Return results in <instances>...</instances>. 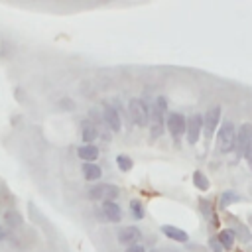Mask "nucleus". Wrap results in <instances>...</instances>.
Masks as SVG:
<instances>
[{
  "label": "nucleus",
  "mask_w": 252,
  "mask_h": 252,
  "mask_svg": "<svg viewBox=\"0 0 252 252\" xmlns=\"http://www.w3.org/2000/svg\"><path fill=\"white\" fill-rule=\"evenodd\" d=\"M100 167L96 165V163H83V175H85V179H89V181H96L98 177H100Z\"/></svg>",
  "instance_id": "16"
},
{
  "label": "nucleus",
  "mask_w": 252,
  "mask_h": 252,
  "mask_svg": "<svg viewBox=\"0 0 252 252\" xmlns=\"http://www.w3.org/2000/svg\"><path fill=\"white\" fill-rule=\"evenodd\" d=\"M185 124H187V118L183 114H179V112H169L167 114V130H169V134L175 142L185 134Z\"/></svg>",
  "instance_id": "7"
},
{
  "label": "nucleus",
  "mask_w": 252,
  "mask_h": 252,
  "mask_svg": "<svg viewBox=\"0 0 252 252\" xmlns=\"http://www.w3.org/2000/svg\"><path fill=\"white\" fill-rule=\"evenodd\" d=\"M219 244H220V248H224V250H230L232 246H234V230H228V228H224V230H220L219 232Z\"/></svg>",
  "instance_id": "15"
},
{
  "label": "nucleus",
  "mask_w": 252,
  "mask_h": 252,
  "mask_svg": "<svg viewBox=\"0 0 252 252\" xmlns=\"http://www.w3.org/2000/svg\"><path fill=\"white\" fill-rule=\"evenodd\" d=\"M4 236H6V234H4V230L0 228V240H4Z\"/></svg>",
  "instance_id": "25"
},
{
  "label": "nucleus",
  "mask_w": 252,
  "mask_h": 252,
  "mask_svg": "<svg viewBox=\"0 0 252 252\" xmlns=\"http://www.w3.org/2000/svg\"><path fill=\"white\" fill-rule=\"evenodd\" d=\"M77 154H79V158L85 161V163H93L96 158H98V148L94 146V144H91V146H81L79 150H77Z\"/></svg>",
  "instance_id": "14"
},
{
  "label": "nucleus",
  "mask_w": 252,
  "mask_h": 252,
  "mask_svg": "<svg viewBox=\"0 0 252 252\" xmlns=\"http://www.w3.org/2000/svg\"><path fill=\"white\" fill-rule=\"evenodd\" d=\"M130 213L134 215V219H144V207H142V203L140 201H132L130 203Z\"/></svg>",
  "instance_id": "19"
},
{
  "label": "nucleus",
  "mask_w": 252,
  "mask_h": 252,
  "mask_svg": "<svg viewBox=\"0 0 252 252\" xmlns=\"http://www.w3.org/2000/svg\"><path fill=\"white\" fill-rule=\"evenodd\" d=\"M102 116H104V122L108 124L110 130L118 132V130L122 128V122H120V116H118V110H116V108H112V106H104Z\"/></svg>",
  "instance_id": "11"
},
{
  "label": "nucleus",
  "mask_w": 252,
  "mask_h": 252,
  "mask_svg": "<svg viewBox=\"0 0 252 252\" xmlns=\"http://www.w3.org/2000/svg\"><path fill=\"white\" fill-rule=\"evenodd\" d=\"M81 138H83L85 146H91L94 142V138H96V126L93 122H89V120H83L81 122Z\"/></svg>",
  "instance_id": "12"
},
{
  "label": "nucleus",
  "mask_w": 252,
  "mask_h": 252,
  "mask_svg": "<svg viewBox=\"0 0 252 252\" xmlns=\"http://www.w3.org/2000/svg\"><path fill=\"white\" fill-rule=\"evenodd\" d=\"M4 219H6V222H8V224H10L12 228L20 226V220H22V219H20V215H18V213H14V211L6 213V215H4Z\"/></svg>",
  "instance_id": "20"
},
{
  "label": "nucleus",
  "mask_w": 252,
  "mask_h": 252,
  "mask_svg": "<svg viewBox=\"0 0 252 252\" xmlns=\"http://www.w3.org/2000/svg\"><path fill=\"white\" fill-rule=\"evenodd\" d=\"M219 122H220V106H211L203 116V132L207 138H213V134L219 128Z\"/></svg>",
  "instance_id": "6"
},
{
  "label": "nucleus",
  "mask_w": 252,
  "mask_h": 252,
  "mask_svg": "<svg viewBox=\"0 0 252 252\" xmlns=\"http://www.w3.org/2000/svg\"><path fill=\"white\" fill-rule=\"evenodd\" d=\"M161 232H163L165 236H169L171 240H175V242H187V240H189V236H187L185 230H181V228H177V226H171V224H163V226H161Z\"/></svg>",
  "instance_id": "13"
},
{
  "label": "nucleus",
  "mask_w": 252,
  "mask_h": 252,
  "mask_svg": "<svg viewBox=\"0 0 252 252\" xmlns=\"http://www.w3.org/2000/svg\"><path fill=\"white\" fill-rule=\"evenodd\" d=\"M193 183L197 185V189H203V191L209 189V179H207L201 171H195V173H193Z\"/></svg>",
  "instance_id": "17"
},
{
  "label": "nucleus",
  "mask_w": 252,
  "mask_h": 252,
  "mask_svg": "<svg viewBox=\"0 0 252 252\" xmlns=\"http://www.w3.org/2000/svg\"><path fill=\"white\" fill-rule=\"evenodd\" d=\"M128 114H130V120H132L136 126H148L150 108H148V104H146L142 98H132V100L128 102Z\"/></svg>",
  "instance_id": "3"
},
{
  "label": "nucleus",
  "mask_w": 252,
  "mask_h": 252,
  "mask_svg": "<svg viewBox=\"0 0 252 252\" xmlns=\"http://www.w3.org/2000/svg\"><path fill=\"white\" fill-rule=\"evenodd\" d=\"M246 161H248V167L252 169V146H250V150H248V154H246Z\"/></svg>",
  "instance_id": "24"
},
{
  "label": "nucleus",
  "mask_w": 252,
  "mask_h": 252,
  "mask_svg": "<svg viewBox=\"0 0 252 252\" xmlns=\"http://www.w3.org/2000/svg\"><path fill=\"white\" fill-rule=\"evenodd\" d=\"M234 142H236V128L232 122H224L220 128H219V134H217V146L222 154H228L234 150Z\"/></svg>",
  "instance_id": "2"
},
{
  "label": "nucleus",
  "mask_w": 252,
  "mask_h": 252,
  "mask_svg": "<svg viewBox=\"0 0 252 252\" xmlns=\"http://www.w3.org/2000/svg\"><path fill=\"white\" fill-rule=\"evenodd\" d=\"M118 197V187L110 185V183H102V185H93L89 189V199L93 201H114Z\"/></svg>",
  "instance_id": "5"
},
{
  "label": "nucleus",
  "mask_w": 252,
  "mask_h": 252,
  "mask_svg": "<svg viewBox=\"0 0 252 252\" xmlns=\"http://www.w3.org/2000/svg\"><path fill=\"white\" fill-rule=\"evenodd\" d=\"M126 252H146V248L142 244H132V246L126 248Z\"/></svg>",
  "instance_id": "22"
},
{
  "label": "nucleus",
  "mask_w": 252,
  "mask_h": 252,
  "mask_svg": "<svg viewBox=\"0 0 252 252\" xmlns=\"http://www.w3.org/2000/svg\"><path fill=\"white\" fill-rule=\"evenodd\" d=\"M252 146V124L244 122L238 130H236V142H234V150L238 154V158H246L248 150Z\"/></svg>",
  "instance_id": "4"
},
{
  "label": "nucleus",
  "mask_w": 252,
  "mask_h": 252,
  "mask_svg": "<svg viewBox=\"0 0 252 252\" xmlns=\"http://www.w3.org/2000/svg\"><path fill=\"white\" fill-rule=\"evenodd\" d=\"M201 132H203V116L195 112V114H191V116L187 118V124H185L187 142H189V144H197Z\"/></svg>",
  "instance_id": "8"
},
{
  "label": "nucleus",
  "mask_w": 252,
  "mask_h": 252,
  "mask_svg": "<svg viewBox=\"0 0 252 252\" xmlns=\"http://www.w3.org/2000/svg\"><path fill=\"white\" fill-rule=\"evenodd\" d=\"M116 163H118V167H120L122 171H130V169H132V159H130L128 156H124V154L116 156Z\"/></svg>",
  "instance_id": "18"
},
{
  "label": "nucleus",
  "mask_w": 252,
  "mask_h": 252,
  "mask_svg": "<svg viewBox=\"0 0 252 252\" xmlns=\"http://www.w3.org/2000/svg\"><path fill=\"white\" fill-rule=\"evenodd\" d=\"M238 199H240V197H238L236 193H224V195L220 197V205H222V207H226L230 201H238Z\"/></svg>",
  "instance_id": "21"
},
{
  "label": "nucleus",
  "mask_w": 252,
  "mask_h": 252,
  "mask_svg": "<svg viewBox=\"0 0 252 252\" xmlns=\"http://www.w3.org/2000/svg\"><path fill=\"white\" fill-rule=\"evenodd\" d=\"M209 244H211V248L215 246V250H217V252H220V250H222V248H220V244H219V240H213V238H211V240H209Z\"/></svg>",
  "instance_id": "23"
},
{
  "label": "nucleus",
  "mask_w": 252,
  "mask_h": 252,
  "mask_svg": "<svg viewBox=\"0 0 252 252\" xmlns=\"http://www.w3.org/2000/svg\"><path fill=\"white\" fill-rule=\"evenodd\" d=\"M102 215L108 222H120L122 220V209L116 201H102Z\"/></svg>",
  "instance_id": "9"
},
{
  "label": "nucleus",
  "mask_w": 252,
  "mask_h": 252,
  "mask_svg": "<svg viewBox=\"0 0 252 252\" xmlns=\"http://www.w3.org/2000/svg\"><path fill=\"white\" fill-rule=\"evenodd\" d=\"M140 238H142V232H140V228H136V226H124V228L118 232V242H120V244H126V246L138 244Z\"/></svg>",
  "instance_id": "10"
},
{
  "label": "nucleus",
  "mask_w": 252,
  "mask_h": 252,
  "mask_svg": "<svg viewBox=\"0 0 252 252\" xmlns=\"http://www.w3.org/2000/svg\"><path fill=\"white\" fill-rule=\"evenodd\" d=\"M167 110V102L163 96H158L156 102L150 106V136L152 138H159L163 134V114Z\"/></svg>",
  "instance_id": "1"
}]
</instances>
